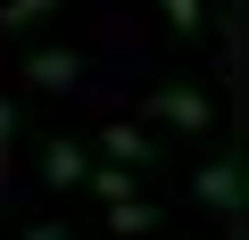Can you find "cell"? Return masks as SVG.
Instances as JSON below:
<instances>
[{
    "mask_svg": "<svg viewBox=\"0 0 249 240\" xmlns=\"http://www.w3.org/2000/svg\"><path fill=\"white\" fill-rule=\"evenodd\" d=\"M108 232L116 240H142V232H158V207L150 199H108Z\"/></svg>",
    "mask_w": 249,
    "mask_h": 240,
    "instance_id": "obj_5",
    "label": "cell"
},
{
    "mask_svg": "<svg viewBox=\"0 0 249 240\" xmlns=\"http://www.w3.org/2000/svg\"><path fill=\"white\" fill-rule=\"evenodd\" d=\"M158 9H166L175 33H199V25H208V0H158Z\"/></svg>",
    "mask_w": 249,
    "mask_h": 240,
    "instance_id": "obj_8",
    "label": "cell"
},
{
    "mask_svg": "<svg viewBox=\"0 0 249 240\" xmlns=\"http://www.w3.org/2000/svg\"><path fill=\"white\" fill-rule=\"evenodd\" d=\"M100 149H108V166H150V158H158L133 125H108V133H100Z\"/></svg>",
    "mask_w": 249,
    "mask_h": 240,
    "instance_id": "obj_6",
    "label": "cell"
},
{
    "mask_svg": "<svg viewBox=\"0 0 249 240\" xmlns=\"http://www.w3.org/2000/svg\"><path fill=\"white\" fill-rule=\"evenodd\" d=\"M100 199H133V182H124V166H100V174H83Z\"/></svg>",
    "mask_w": 249,
    "mask_h": 240,
    "instance_id": "obj_9",
    "label": "cell"
},
{
    "mask_svg": "<svg viewBox=\"0 0 249 240\" xmlns=\"http://www.w3.org/2000/svg\"><path fill=\"white\" fill-rule=\"evenodd\" d=\"M58 9V0H9V9H0V25H9V33H25V25H42Z\"/></svg>",
    "mask_w": 249,
    "mask_h": 240,
    "instance_id": "obj_7",
    "label": "cell"
},
{
    "mask_svg": "<svg viewBox=\"0 0 249 240\" xmlns=\"http://www.w3.org/2000/svg\"><path fill=\"white\" fill-rule=\"evenodd\" d=\"M9 141H17V99H0V174H9Z\"/></svg>",
    "mask_w": 249,
    "mask_h": 240,
    "instance_id": "obj_10",
    "label": "cell"
},
{
    "mask_svg": "<svg viewBox=\"0 0 249 240\" xmlns=\"http://www.w3.org/2000/svg\"><path fill=\"white\" fill-rule=\"evenodd\" d=\"M199 207H216V215H241V158H216V166H199Z\"/></svg>",
    "mask_w": 249,
    "mask_h": 240,
    "instance_id": "obj_2",
    "label": "cell"
},
{
    "mask_svg": "<svg viewBox=\"0 0 249 240\" xmlns=\"http://www.w3.org/2000/svg\"><path fill=\"white\" fill-rule=\"evenodd\" d=\"M25 83H42V91H75V83H83V58H75V50H34V58H25Z\"/></svg>",
    "mask_w": 249,
    "mask_h": 240,
    "instance_id": "obj_3",
    "label": "cell"
},
{
    "mask_svg": "<svg viewBox=\"0 0 249 240\" xmlns=\"http://www.w3.org/2000/svg\"><path fill=\"white\" fill-rule=\"evenodd\" d=\"M83 174H91V158H83L75 141H50V158H42V182H50V191H75Z\"/></svg>",
    "mask_w": 249,
    "mask_h": 240,
    "instance_id": "obj_4",
    "label": "cell"
},
{
    "mask_svg": "<svg viewBox=\"0 0 249 240\" xmlns=\"http://www.w3.org/2000/svg\"><path fill=\"white\" fill-rule=\"evenodd\" d=\"M25 240H67V224H34V232H25Z\"/></svg>",
    "mask_w": 249,
    "mask_h": 240,
    "instance_id": "obj_11",
    "label": "cell"
},
{
    "mask_svg": "<svg viewBox=\"0 0 249 240\" xmlns=\"http://www.w3.org/2000/svg\"><path fill=\"white\" fill-rule=\"evenodd\" d=\"M150 108L166 116L175 133H208V125H216V99H208V91H191V83H166V91H158Z\"/></svg>",
    "mask_w": 249,
    "mask_h": 240,
    "instance_id": "obj_1",
    "label": "cell"
}]
</instances>
